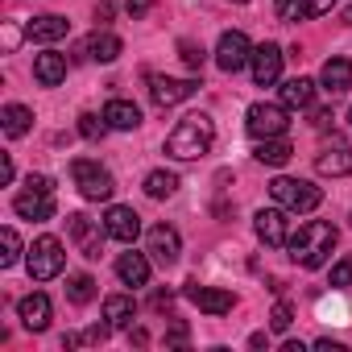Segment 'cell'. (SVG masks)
I'll list each match as a JSON object with an SVG mask.
<instances>
[{"label":"cell","instance_id":"obj_35","mask_svg":"<svg viewBox=\"0 0 352 352\" xmlns=\"http://www.w3.org/2000/svg\"><path fill=\"white\" fill-rule=\"evenodd\" d=\"M179 50H183V63H187L191 71H199V67H204V50H199L195 42H179Z\"/></svg>","mask_w":352,"mask_h":352},{"label":"cell","instance_id":"obj_2","mask_svg":"<svg viewBox=\"0 0 352 352\" xmlns=\"http://www.w3.org/2000/svg\"><path fill=\"white\" fill-rule=\"evenodd\" d=\"M286 249L302 270H319L336 249V228L327 220H307V224H298V232H290Z\"/></svg>","mask_w":352,"mask_h":352},{"label":"cell","instance_id":"obj_10","mask_svg":"<svg viewBox=\"0 0 352 352\" xmlns=\"http://www.w3.org/2000/svg\"><path fill=\"white\" fill-rule=\"evenodd\" d=\"M253 228H257V236H261L270 249H282V245L290 241V220H286V208H282V204H278V208H261L257 220H253Z\"/></svg>","mask_w":352,"mask_h":352},{"label":"cell","instance_id":"obj_4","mask_svg":"<svg viewBox=\"0 0 352 352\" xmlns=\"http://www.w3.org/2000/svg\"><path fill=\"white\" fill-rule=\"evenodd\" d=\"M270 195H274V204H282L286 212H298V216H307V212H315L323 204V191L319 187H311L302 179H286V174L270 183Z\"/></svg>","mask_w":352,"mask_h":352},{"label":"cell","instance_id":"obj_42","mask_svg":"<svg viewBox=\"0 0 352 352\" xmlns=\"http://www.w3.org/2000/svg\"><path fill=\"white\" fill-rule=\"evenodd\" d=\"M319 348L323 352H344V344H336V340H319Z\"/></svg>","mask_w":352,"mask_h":352},{"label":"cell","instance_id":"obj_36","mask_svg":"<svg viewBox=\"0 0 352 352\" xmlns=\"http://www.w3.org/2000/svg\"><path fill=\"white\" fill-rule=\"evenodd\" d=\"M124 9H129V17H145L153 9V0H124Z\"/></svg>","mask_w":352,"mask_h":352},{"label":"cell","instance_id":"obj_21","mask_svg":"<svg viewBox=\"0 0 352 352\" xmlns=\"http://www.w3.org/2000/svg\"><path fill=\"white\" fill-rule=\"evenodd\" d=\"M116 278L124 286H149V257L145 253H120L116 257Z\"/></svg>","mask_w":352,"mask_h":352},{"label":"cell","instance_id":"obj_43","mask_svg":"<svg viewBox=\"0 0 352 352\" xmlns=\"http://www.w3.org/2000/svg\"><path fill=\"white\" fill-rule=\"evenodd\" d=\"M344 25H352V5H348V9H344Z\"/></svg>","mask_w":352,"mask_h":352},{"label":"cell","instance_id":"obj_19","mask_svg":"<svg viewBox=\"0 0 352 352\" xmlns=\"http://www.w3.org/2000/svg\"><path fill=\"white\" fill-rule=\"evenodd\" d=\"M34 79H38L42 87H58V83L67 79V54H54V50L38 54V58H34Z\"/></svg>","mask_w":352,"mask_h":352},{"label":"cell","instance_id":"obj_28","mask_svg":"<svg viewBox=\"0 0 352 352\" xmlns=\"http://www.w3.org/2000/svg\"><path fill=\"white\" fill-rule=\"evenodd\" d=\"M311 100H315V83L311 79H286L282 83V104L286 108H311Z\"/></svg>","mask_w":352,"mask_h":352},{"label":"cell","instance_id":"obj_38","mask_svg":"<svg viewBox=\"0 0 352 352\" xmlns=\"http://www.w3.org/2000/svg\"><path fill=\"white\" fill-rule=\"evenodd\" d=\"M112 13H116V9H112V0H100V5H96V21H100V25H108Z\"/></svg>","mask_w":352,"mask_h":352},{"label":"cell","instance_id":"obj_27","mask_svg":"<svg viewBox=\"0 0 352 352\" xmlns=\"http://www.w3.org/2000/svg\"><path fill=\"white\" fill-rule=\"evenodd\" d=\"M0 124H5V137H25L30 124H34V112L25 104H5V112H0Z\"/></svg>","mask_w":352,"mask_h":352},{"label":"cell","instance_id":"obj_13","mask_svg":"<svg viewBox=\"0 0 352 352\" xmlns=\"http://www.w3.org/2000/svg\"><path fill=\"white\" fill-rule=\"evenodd\" d=\"M179 253H183V241H179V232H174L170 224H153L149 228V257L157 265H174Z\"/></svg>","mask_w":352,"mask_h":352},{"label":"cell","instance_id":"obj_32","mask_svg":"<svg viewBox=\"0 0 352 352\" xmlns=\"http://www.w3.org/2000/svg\"><path fill=\"white\" fill-rule=\"evenodd\" d=\"M104 129H108V120H100V116H91V112H83V116H79V133H83L87 141H100V137H104Z\"/></svg>","mask_w":352,"mask_h":352},{"label":"cell","instance_id":"obj_31","mask_svg":"<svg viewBox=\"0 0 352 352\" xmlns=\"http://www.w3.org/2000/svg\"><path fill=\"white\" fill-rule=\"evenodd\" d=\"M0 245H5V253H0V265H17V257H21V236H17V228H5L0 232Z\"/></svg>","mask_w":352,"mask_h":352},{"label":"cell","instance_id":"obj_40","mask_svg":"<svg viewBox=\"0 0 352 352\" xmlns=\"http://www.w3.org/2000/svg\"><path fill=\"white\" fill-rule=\"evenodd\" d=\"M30 187H34V191H54V183L46 179V174H30Z\"/></svg>","mask_w":352,"mask_h":352},{"label":"cell","instance_id":"obj_16","mask_svg":"<svg viewBox=\"0 0 352 352\" xmlns=\"http://www.w3.org/2000/svg\"><path fill=\"white\" fill-rule=\"evenodd\" d=\"M17 315H21V323H25L30 331H46V327H50V298H46L42 290H34V294H25V298L17 302Z\"/></svg>","mask_w":352,"mask_h":352},{"label":"cell","instance_id":"obj_23","mask_svg":"<svg viewBox=\"0 0 352 352\" xmlns=\"http://www.w3.org/2000/svg\"><path fill=\"white\" fill-rule=\"evenodd\" d=\"M104 120H108V129H137L141 124V108L133 100H108L104 104Z\"/></svg>","mask_w":352,"mask_h":352},{"label":"cell","instance_id":"obj_14","mask_svg":"<svg viewBox=\"0 0 352 352\" xmlns=\"http://www.w3.org/2000/svg\"><path fill=\"white\" fill-rule=\"evenodd\" d=\"M13 212L21 216V220H50L54 216V191H21L17 199H13Z\"/></svg>","mask_w":352,"mask_h":352},{"label":"cell","instance_id":"obj_20","mask_svg":"<svg viewBox=\"0 0 352 352\" xmlns=\"http://www.w3.org/2000/svg\"><path fill=\"white\" fill-rule=\"evenodd\" d=\"M67 228H71V241L83 249V257H100V249H104V241H100V232L91 228V220L87 216H67Z\"/></svg>","mask_w":352,"mask_h":352},{"label":"cell","instance_id":"obj_11","mask_svg":"<svg viewBox=\"0 0 352 352\" xmlns=\"http://www.w3.org/2000/svg\"><path fill=\"white\" fill-rule=\"evenodd\" d=\"M204 315H228L232 307H236V294L232 290H220V286H199V282H187V290H183Z\"/></svg>","mask_w":352,"mask_h":352},{"label":"cell","instance_id":"obj_41","mask_svg":"<svg viewBox=\"0 0 352 352\" xmlns=\"http://www.w3.org/2000/svg\"><path fill=\"white\" fill-rule=\"evenodd\" d=\"M0 183H13V162H9V157L0 162Z\"/></svg>","mask_w":352,"mask_h":352},{"label":"cell","instance_id":"obj_18","mask_svg":"<svg viewBox=\"0 0 352 352\" xmlns=\"http://www.w3.org/2000/svg\"><path fill=\"white\" fill-rule=\"evenodd\" d=\"M120 50H124V42H120L116 34H108V30H96V34L87 38V46H83V54H87L91 63H116Z\"/></svg>","mask_w":352,"mask_h":352},{"label":"cell","instance_id":"obj_7","mask_svg":"<svg viewBox=\"0 0 352 352\" xmlns=\"http://www.w3.org/2000/svg\"><path fill=\"white\" fill-rule=\"evenodd\" d=\"M249 58H253V46H249V38H245L241 30L220 34V42H216V67H220V71L236 75L241 67H249Z\"/></svg>","mask_w":352,"mask_h":352},{"label":"cell","instance_id":"obj_9","mask_svg":"<svg viewBox=\"0 0 352 352\" xmlns=\"http://www.w3.org/2000/svg\"><path fill=\"white\" fill-rule=\"evenodd\" d=\"M282 46H274V42H261V46H253V58H249V71H253V83L257 87H270V83H278V75H282Z\"/></svg>","mask_w":352,"mask_h":352},{"label":"cell","instance_id":"obj_8","mask_svg":"<svg viewBox=\"0 0 352 352\" xmlns=\"http://www.w3.org/2000/svg\"><path fill=\"white\" fill-rule=\"evenodd\" d=\"M195 79H170V75H149V100L157 108H174V104H183L195 96Z\"/></svg>","mask_w":352,"mask_h":352},{"label":"cell","instance_id":"obj_15","mask_svg":"<svg viewBox=\"0 0 352 352\" xmlns=\"http://www.w3.org/2000/svg\"><path fill=\"white\" fill-rule=\"evenodd\" d=\"M274 9L282 21H311L336 9V0H274Z\"/></svg>","mask_w":352,"mask_h":352},{"label":"cell","instance_id":"obj_39","mask_svg":"<svg viewBox=\"0 0 352 352\" xmlns=\"http://www.w3.org/2000/svg\"><path fill=\"white\" fill-rule=\"evenodd\" d=\"M170 307H174V294L170 290H157L153 294V311H170Z\"/></svg>","mask_w":352,"mask_h":352},{"label":"cell","instance_id":"obj_29","mask_svg":"<svg viewBox=\"0 0 352 352\" xmlns=\"http://www.w3.org/2000/svg\"><path fill=\"white\" fill-rule=\"evenodd\" d=\"M174 191H179V174H170V170L145 174V195H149V199H170Z\"/></svg>","mask_w":352,"mask_h":352},{"label":"cell","instance_id":"obj_12","mask_svg":"<svg viewBox=\"0 0 352 352\" xmlns=\"http://www.w3.org/2000/svg\"><path fill=\"white\" fill-rule=\"evenodd\" d=\"M104 236H112V241H120V245H133L137 236H141V216L133 212V208H108L104 212Z\"/></svg>","mask_w":352,"mask_h":352},{"label":"cell","instance_id":"obj_3","mask_svg":"<svg viewBox=\"0 0 352 352\" xmlns=\"http://www.w3.org/2000/svg\"><path fill=\"white\" fill-rule=\"evenodd\" d=\"M71 179H75L79 195L91 199V204H104V199H112V191H116V179H112L100 162H91V157H75V162H71Z\"/></svg>","mask_w":352,"mask_h":352},{"label":"cell","instance_id":"obj_44","mask_svg":"<svg viewBox=\"0 0 352 352\" xmlns=\"http://www.w3.org/2000/svg\"><path fill=\"white\" fill-rule=\"evenodd\" d=\"M232 5H249V0H232Z\"/></svg>","mask_w":352,"mask_h":352},{"label":"cell","instance_id":"obj_1","mask_svg":"<svg viewBox=\"0 0 352 352\" xmlns=\"http://www.w3.org/2000/svg\"><path fill=\"white\" fill-rule=\"evenodd\" d=\"M212 141H216V124H212V116L191 112V116H183L179 124L170 129V137H166V153H170V157H179V162H195V157H204V153L212 149Z\"/></svg>","mask_w":352,"mask_h":352},{"label":"cell","instance_id":"obj_5","mask_svg":"<svg viewBox=\"0 0 352 352\" xmlns=\"http://www.w3.org/2000/svg\"><path fill=\"white\" fill-rule=\"evenodd\" d=\"M67 265V253H63V241L58 236H38L34 249H30V278L34 282H50L58 278Z\"/></svg>","mask_w":352,"mask_h":352},{"label":"cell","instance_id":"obj_34","mask_svg":"<svg viewBox=\"0 0 352 352\" xmlns=\"http://www.w3.org/2000/svg\"><path fill=\"white\" fill-rule=\"evenodd\" d=\"M290 323H294L290 307H286V302H278V307H274V315H270V327H274V331H290Z\"/></svg>","mask_w":352,"mask_h":352},{"label":"cell","instance_id":"obj_17","mask_svg":"<svg viewBox=\"0 0 352 352\" xmlns=\"http://www.w3.org/2000/svg\"><path fill=\"white\" fill-rule=\"evenodd\" d=\"M319 83H323L331 96L352 91V58H327L323 71H319Z\"/></svg>","mask_w":352,"mask_h":352},{"label":"cell","instance_id":"obj_33","mask_svg":"<svg viewBox=\"0 0 352 352\" xmlns=\"http://www.w3.org/2000/svg\"><path fill=\"white\" fill-rule=\"evenodd\" d=\"M331 286H336V290L352 286V257H340V261L331 265Z\"/></svg>","mask_w":352,"mask_h":352},{"label":"cell","instance_id":"obj_6","mask_svg":"<svg viewBox=\"0 0 352 352\" xmlns=\"http://www.w3.org/2000/svg\"><path fill=\"white\" fill-rule=\"evenodd\" d=\"M245 129H249V137H257V141H265V137H286V129H290L286 104H253Z\"/></svg>","mask_w":352,"mask_h":352},{"label":"cell","instance_id":"obj_45","mask_svg":"<svg viewBox=\"0 0 352 352\" xmlns=\"http://www.w3.org/2000/svg\"><path fill=\"white\" fill-rule=\"evenodd\" d=\"M348 120H352V112H348Z\"/></svg>","mask_w":352,"mask_h":352},{"label":"cell","instance_id":"obj_24","mask_svg":"<svg viewBox=\"0 0 352 352\" xmlns=\"http://www.w3.org/2000/svg\"><path fill=\"white\" fill-rule=\"evenodd\" d=\"M315 170H319V174H331V179H340V174H352V149H348V145L323 149V153L315 157Z\"/></svg>","mask_w":352,"mask_h":352},{"label":"cell","instance_id":"obj_37","mask_svg":"<svg viewBox=\"0 0 352 352\" xmlns=\"http://www.w3.org/2000/svg\"><path fill=\"white\" fill-rule=\"evenodd\" d=\"M166 344H170V348H183V344H187V327H183V323H174L170 336H166Z\"/></svg>","mask_w":352,"mask_h":352},{"label":"cell","instance_id":"obj_22","mask_svg":"<svg viewBox=\"0 0 352 352\" xmlns=\"http://www.w3.org/2000/svg\"><path fill=\"white\" fill-rule=\"evenodd\" d=\"M25 34H30V42H58V38H67V34H71V21H67V17L46 13V17H34V21L25 25Z\"/></svg>","mask_w":352,"mask_h":352},{"label":"cell","instance_id":"obj_26","mask_svg":"<svg viewBox=\"0 0 352 352\" xmlns=\"http://www.w3.org/2000/svg\"><path fill=\"white\" fill-rule=\"evenodd\" d=\"M290 141L286 137H265V141H257V149H253V157L261 162V166H286L290 162Z\"/></svg>","mask_w":352,"mask_h":352},{"label":"cell","instance_id":"obj_25","mask_svg":"<svg viewBox=\"0 0 352 352\" xmlns=\"http://www.w3.org/2000/svg\"><path fill=\"white\" fill-rule=\"evenodd\" d=\"M133 315H137L133 294H108V298H104V319H108V327H129Z\"/></svg>","mask_w":352,"mask_h":352},{"label":"cell","instance_id":"obj_30","mask_svg":"<svg viewBox=\"0 0 352 352\" xmlns=\"http://www.w3.org/2000/svg\"><path fill=\"white\" fill-rule=\"evenodd\" d=\"M67 298H71L75 307L91 302V298H96V278H91V274H75V278L67 282Z\"/></svg>","mask_w":352,"mask_h":352}]
</instances>
